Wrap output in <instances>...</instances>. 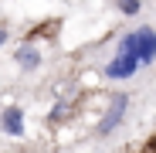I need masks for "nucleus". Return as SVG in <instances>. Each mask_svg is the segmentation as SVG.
Wrapping results in <instances>:
<instances>
[{
	"label": "nucleus",
	"mask_w": 156,
	"mask_h": 153,
	"mask_svg": "<svg viewBox=\"0 0 156 153\" xmlns=\"http://www.w3.org/2000/svg\"><path fill=\"white\" fill-rule=\"evenodd\" d=\"M119 51H129L133 58H139V65H153L156 61V31L153 27H139L133 34H126L119 41Z\"/></svg>",
	"instance_id": "1"
},
{
	"label": "nucleus",
	"mask_w": 156,
	"mask_h": 153,
	"mask_svg": "<svg viewBox=\"0 0 156 153\" xmlns=\"http://www.w3.org/2000/svg\"><path fill=\"white\" fill-rule=\"evenodd\" d=\"M136 68H139V58H133L129 51H119V55L109 61L105 75L109 78H129V75H136Z\"/></svg>",
	"instance_id": "2"
},
{
	"label": "nucleus",
	"mask_w": 156,
	"mask_h": 153,
	"mask_svg": "<svg viewBox=\"0 0 156 153\" xmlns=\"http://www.w3.org/2000/svg\"><path fill=\"white\" fill-rule=\"evenodd\" d=\"M126 106H129V99H126V95H115V99H112V106H109L105 119L98 122V133H102V136H109V133L115 129V126L122 122V112H126Z\"/></svg>",
	"instance_id": "3"
},
{
	"label": "nucleus",
	"mask_w": 156,
	"mask_h": 153,
	"mask_svg": "<svg viewBox=\"0 0 156 153\" xmlns=\"http://www.w3.org/2000/svg\"><path fill=\"white\" fill-rule=\"evenodd\" d=\"M0 126H4V133H10V136H24V109H20V106L4 109V116H0Z\"/></svg>",
	"instance_id": "4"
},
{
	"label": "nucleus",
	"mask_w": 156,
	"mask_h": 153,
	"mask_svg": "<svg viewBox=\"0 0 156 153\" xmlns=\"http://www.w3.org/2000/svg\"><path fill=\"white\" fill-rule=\"evenodd\" d=\"M17 65H20V68H37V65H41V55H37V48H31V44L17 48Z\"/></svg>",
	"instance_id": "5"
},
{
	"label": "nucleus",
	"mask_w": 156,
	"mask_h": 153,
	"mask_svg": "<svg viewBox=\"0 0 156 153\" xmlns=\"http://www.w3.org/2000/svg\"><path fill=\"white\" fill-rule=\"evenodd\" d=\"M139 7H143V0H119V10H122V14H129V17L139 14Z\"/></svg>",
	"instance_id": "6"
},
{
	"label": "nucleus",
	"mask_w": 156,
	"mask_h": 153,
	"mask_svg": "<svg viewBox=\"0 0 156 153\" xmlns=\"http://www.w3.org/2000/svg\"><path fill=\"white\" fill-rule=\"evenodd\" d=\"M4 41H7V31H4V27H0V44H4Z\"/></svg>",
	"instance_id": "7"
}]
</instances>
